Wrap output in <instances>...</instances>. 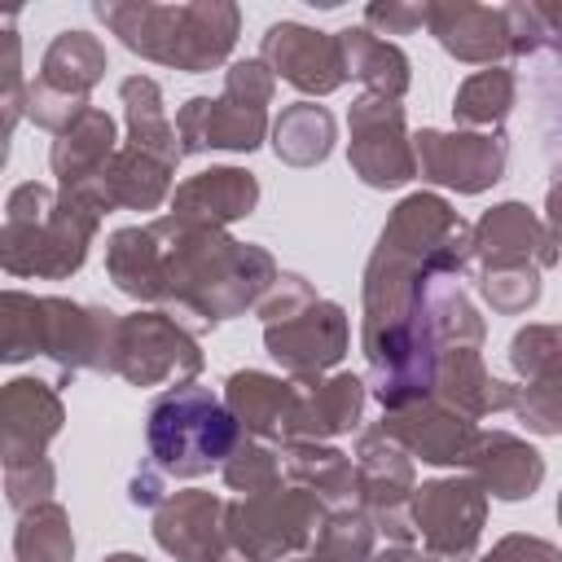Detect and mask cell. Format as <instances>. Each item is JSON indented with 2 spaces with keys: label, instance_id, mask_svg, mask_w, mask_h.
<instances>
[{
  "label": "cell",
  "instance_id": "6da1fadb",
  "mask_svg": "<svg viewBox=\"0 0 562 562\" xmlns=\"http://www.w3.org/2000/svg\"><path fill=\"white\" fill-rule=\"evenodd\" d=\"M430 272L404 250L378 241L360 285V351L373 373V400L382 413L408 408L435 395L439 342L426 316Z\"/></svg>",
  "mask_w": 562,
  "mask_h": 562
},
{
  "label": "cell",
  "instance_id": "7a4b0ae2",
  "mask_svg": "<svg viewBox=\"0 0 562 562\" xmlns=\"http://www.w3.org/2000/svg\"><path fill=\"white\" fill-rule=\"evenodd\" d=\"M154 228L167 259V303L202 316V325L246 316L281 277L263 246L237 241L224 228L184 224L176 215H158Z\"/></svg>",
  "mask_w": 562,
  "mask_h": 562
},
{
  "label": "cell",
  "instance_id": "3957f363",
  "mask_svg": "<svg viewBox=\"0 0 562 562\" xmlns=\"http://www.w3.org/2000/svg\"><path fill=\"white\" fill-rule=\"evenodd\" d=\"M97 22L119 35V44L145 61L206 75L228 61L241 13L228 0H189V4H154V0H97Z\"/></svg>",
  "mask_w": 562,
  "mask_h": 562
},
{
  "label": "cell",
  "instance_id": "277c9868",
  "mask_svg": "<svg viewBox=\"0 0 562 562\" xmlns=\"http://www.w3.org/2000/svg\"><path fill=\"white\" fill-rule=\"evenodd\" d=\"M101 228V211L48 189L40 180H26L4 202L0 224V268L9 277H44L66 281L83 268L88 246Z\"/></svg>",
  "mask_w": 562,
  "mask_h": 562
},
{
  "label": "cell",
  "instance_id": "5b68a950",
  "mask_svg": "<svg viewBox=\"0 0 562 562\" xmlns=\"http://www.w3.org/2000/svg\"><path fill=\"white\" fill-rule=\"evenodd\" d=\"M246 439L228 404L198 382L162 391L145 413V448L149 461L167 479H198L211 474L233 457V448Z\"/></svg>",
  "mask_w": 562,
  "mask_h": 562
},
{
  "label": "cell",
  "instance_id": "8992f818",
  "mask_svg": "<svg viewBox=\"0 0 562 562\" xmlns=\"http://www.w3.org/2000/svg\"><path fill=\"white\" fill-rule=\"evenodd\" d=\"M272 92H277V75L259 57L233 61L220 97H189L180 105V114H176L180 154L193 158L206 149H233V154L259 149L268 136Z\"/></svg>",
  "mask_w": 562,
  "mask_h": 562
},
{
  "label": "cell",
  "instance_id": "52a82bcc",
  "mask_svg": "<svg viewBox=\"0 0 562 562\" xmlns=\"http://www.w3.org/2000/svg\"><path fill=\"white\" fill-rule=\"evenodd\" d=\"M325 501L307 487H277L263 496L228 501V540L215 562H285L312 549Z\"/></svg>",
  "mask_w": 562,
  "mask_h": 562
},
{
  "label": "cell",
  "instance_id": "ba28073f",
  "mask_svg": "<svg viewBox=\"0 0 562 562\" xmlns=\"http://www.w3.org/2000/svg\"><path fill=\"white\" fill-rule=\"evenodd\" d=\"M105 75V44L88 31H61L40 57V75L26 97V119L44 132L70 127L88 110V92Z\"/></svg>",
  "mask_w": 562,
  "mask_h": 562
},
{
  "label": "cell",
  "instance_id": "9c48e42d",
  "mask_svg": "<svg viewBox=\"0 0 562 562\" xmlns=\"http://www.w3.org/2000/svg\"><path fill=\"white\" fill-rule=\"evenodd\" d=\"M378 241L404 250L430 277H461L474 263V224H465L448 198L426 189L395 202Z\"/></svg>",
  "mask_w": 562,
  "mask_h": 562
},
{
  "label": "cell",
  "instance_id": "30bf717a",
  "mask_svg": "<svg viewBox=\"0 0 562 562\" xmlns=\"http://www.w3.org/2000/svg\"><path fill=\"white\" fill-rule=\"evenodd\" d=\"M413 457L382 435V426H369L356 435V505L373 518L378 536L386 544H408L413 531Z\"/></svg>",
  "mask_w": 562,
  "mask_h": 562
},
{
  "label": "cell",
  "instance_id": "8fae6325",
  "mask_svg": "<svg viewBox=\"0 0 562 562\" xmlns=\"http://www.w3.org/2000/svg\"><path fill=\"white\" fill-rule=\"evenodd\" d=\"M123 316L101 303H75L61 294H40V356H48L66 378L114 373Z\"/></svg>",
  "mask_w": 562,
  "mask_h": 562
},
{
  "label": "cell",
  "instance_id": "7c38bea8",
  "mask_svg": "<svg viewBox=\"0 0 562 562\" xmlns=\"http://www.w3.org/2000/svg\"><path fill=\"white\" fill-rule=\"evenodd\" d=\"M206 356L198 338L171 312H132L119 329V364L114 373L140 391L149 386H184L202 373Z\"/></svg>",
  "mask_w": 562,
  "mask_h": 562
},
{
  "label": "cell",
  "instance_id": "4fadbf2b",
  "mask_svg": "<svg viewBox=\"0 0 562 562\" xmlns=\"http://www.w3.org/2000/svg\"><path fill=\"white\" fill-rule=\"evenodd\" d=\"M347 162L369 189H400L417 176V149L400 101L360 92L347 110Z\"/></svg>",
  "mask_w": 562,
  "mask_h": 562
},
{
  "label": "cell",
  "instance_id": "5bb4252c",
  "mask_svg": "<svg viewBox=\"0 0 562 562\" xmlns=\"http://www.w3.org/2000/svg\"><path fill=\"white\" fill-rule=\"evenodd\" d=\"M487 527V492L470 474L430 479L413 492V531L439 562H465Z\"/></svg>",
  "mask_w": 562,
  "mask_h": 562
},
{
  "label": "cell",
  "instance_id": "9a60e30c",
  "mask_svg": "<svg viewBox=\"0 0 562 562\" xmlns=\"http://www.w3.org/2000/svg\"><path fill=\"white\" fill-rule=\"evenodd\" d=\"M417 149V176L439 184V189H457L465 198L487 193L509 162V140L505 132H439V127H422L413 136Z\"/></svg>",
  "mask_w": 562,
  "mask_h": 562
},
{
  "label": "cell",
  "instance_id": "2e32d148",
  "mask_svg": "<svg viewBox=\"0 0 562 562\" xmlns=\"http://www.w3.org/2000/svg\"><path fill=\"white\" fill-rule=\"evenodd\" d=\"M347 342H351V321L342 312V303L334 299H312L303 303L294 316L277 321V325H263V347L268 356L285 369V378L294 382H307V378H325L342 356H347Z\"/></svg>",
  "mask_w": 562,
  "mask_h": 562
},
{
  "label": "cell",
  "instance_id": "e0dca14e",
  "mask_svg": "<svg viewBox=\"0 0 562 562\" xmlns=\"http://www.w3.org/2000/svg\"><path fill=\"white\" fill-rule=\"evenodd\" d=\"M259 61L277 79L299 88L303 97H329L347 83L338 31L329 35V31H316V26H303V22H272L263 31Z\"/></svg>",
  "mask_w": 562,
  "mask_h": 562
},
{
  "label": "cell",
  "instance_id": "ac0fdd59",
  "mask_svg": "<svg viewBox=\"0 0 562 562\" xmlns=\"http://www.w3.org/2000/svg\"><path fill=\"white\" fill-rule=\"evenodd\" d=\"M382 435H391L408 457H422L426 465H448V470H465L483 430L474 426V417L448 408L443 400H417L408 408H391L382 413Z\"/></svg>",
  "mask_w": 562,
  "mask_h": 562
},
{
  "label": "cell",
  "instance_id": "d6986e66",
  "mask_svg": "<svg viewBox=\"0 0 562 562\" xmlns=\"http://www.w3.org/2000/svg\"><path fill=\"white\" fill-rule=\"evenodd\" d=\"M119 154V132H114V119L101 110V105H88L70 127H61L53 136V149H48V167H53V180L61 193L97 206V184L105 176V167L114 162ZM101 211V206H97ZM105 215V211H101Z\"/></svg>",
  "mask_w": 562,
  "mask_h": 562
},
{
  "label": "cell",
  "instance_id": "ffe728a7",
  "mask_svg": "<svg viewBox=\"0 0 562 562\" xmlns=\"http://www.w3.org/2000/svg\"><path fill=\"white\" fill-rule=\"evenodd\" d=\"M562 246L553 241L549 224L527 202H496L474 224V263L479 268H553Z\"/></svg>",
  "mask_w": 562,
  "mask_h": 562
},
{
  "label": "cell",
  "instance_id": "44dd1931",
  "mask_svg": "<svg viewBox=\"0 0 562 562\" xmlns=\"http://www.w3.org/2000/svg\"><path fill=\"white\" fill-rule=\"evenodd\" d=\"M224 404L237 417V426L250 439L263 443H290L299 439V408H303V386L281 373L263 369H237L224 382Z\"/></svg>",
  "mask_w": 562,
  "mask_h": 562
},
{
  "label": "cell",
  "instance_id": "7402d4cb",
  "mask_svg": "<svg viewBox=\"0 0 562 562\" xmlns=\"http://www.w3.org/2000/svg\"><path fill=\"white\" fill-rule=\"evenodd\" d=\"M66 422L57 386L40 378H13L0 391V465L40 461Z\"/></svg>",
  "mask_w": 562,
  "mask_h": 562
},
{
  "label": "cell",
  "instance_id": "603a6c76",
  "mask_svg": "<svg viewBox=\"0 0 562 562\" xmlns=\"http://www.w3.org/2000/svg\"><path fill=\"white\" fill-rule=\"evenodd\" d=\"M426 31L439 40V48L470 66H501L514 57L505 4H474V0H430L426 4Z\"/></svg>",
  "mask_w": 562,
  "mask_h": 562
},
{
  "label": "cell",
  "instance_id": "cb8c5ba5",
  "mask_svg": "<svg viewBox=\"0 0 562 562\" xmlns=\"http://www.w3.org/2000/svg\"><path fill=\"white\" fill-rule=\"evenodd\" d=\"M154 540L176 562H215L228 540V501L215 492H176L154 509Z\"/></svg>",
  "mask_w": 562,
  "mask_h": 562
},
{
  "label": "cell",
  "instance_id": "d4e9b609",
  "mask_svg": "<svg viewBox=\"0 0 562 562\" xmlns=\"http://www.w3.org/2000/svg\"><path fill=\"white\" fill-rule=\"evenodd\" d=\"M259 206V180L246 167H206L189 180L176 184L171 211L184 224H206V228H228L246 220Z\"/></svg>",
  "mask_w": 562,
  "mask_h": 562
},
{
  "label": "cell",
  "instance_id": "484cf974",
  "mask_svg": "<svg viewBox=\"0 0 562 562\" xmlns=\"http://www.w3.org/2000/svg\"><path fill=\"white\" fill-rule=\"evenodd\" d=\"M514 395H518V386L492 378L479 347H443L439 351V360H435V400H443L448 408L479 422V417H492V413H509Z\"/></svg>",
  "mask_w": 562,
  "mask_h": 562
},
{
  "label": "cell",
  "instance_id": "4316f807",
  "mask_svg": "<svg viewBox=\"0 0 562 562\" xmlns=\"http://www.w3.org/2000/svg\"><path fill=\"white\" fill-rule=\"evenodd\" d=\"M465 470L496 501H527L544 483V457L527 439H518L509 430H483V439H479V448H474Z\"/></svg>",
  "mask_w": 562,
  "mask_h": 562
},
{
  "label": "cell",
  "instance_id": "83f0119b",
  "mask_svg": "<svg viewBox=\"0 0 562 562\" xmlns=\"http://www.w3.org/2000/svg\"><path fill=\"white\" fill-rule=\"evenodd\" d=\"M105 277L114 281L119 294H127L136 303H167V259H162V237H158L154 220L110 233Z\"/></svg>",
  "mask_w": 562,
  "mask_h": 562
},
{
  "label": "cell",
  "instance_id": "f1b7e54d",
  "mask_svg": "<svg viewBox=\"0 0 562 562\" xmlns=\"http://www.w3.org/2000/svg\"><path fill=\"white\" fill-rule=\"evenodd\" d=\"M171 176L176 167L154 158V154H140V149H119L114 162L105 167L101 184H97V206L110 215V211H158L176 189H171Z\"/></svg>",
  "mask_w": 562,
  "mask_h": 562
},
{
  "label": "cell",
  "instance_id": "f546056e",
  "mask_svg": "<svg viewBox=\"0 0 562 562\" xmlns=\"http://www.w3.org/2000/svg\"><path fill=\"white\" fill-rule=\"evenodd\" d=\"M303 386V408H299V439H338L347 430L360 426L364 413V395L369 386L356 373H325V378H307Z\"/></svg>",
  "mask_w": 562,
  "mask_h": 562
},
{
  "label": "cell",
  "instance_id": "4dcf8cb0",
  "mask_svg": "<svg viewBox=\"0 0 562 562\" xmlns=\"http://www.w3.org/2000/svg\"><path fill=\"white\" fill-rule=\"evenodd\" d=\"M338 44H342V66H347V79H360L364 92L373 97H391L400 101L413 83V61L400 44L373 35L364 22L360 26H342L338 31Z\"/></svg>",
  "mask_w": 562,
  "mask_h": 562
},
{
  "label": "cell",
  "instance_id": "1f68e13d",
  "mask_svg": "<svg viewBox=\"0 0 562 562\" xmlns=\"http://www.w3.org/2000/svg\"><path fill=\"white\" fill-rule=\"evenodd\" d=\"M119 101H123V123H127V149H140V154H154L162 162H180V136H176V123L167 119V105H162V88L149 79V75H127L119 83Z\"/></svg>",
  "mask_w": 562,
  "mask_h": 562
},
{
  "label": "cell",
  "instance_id": "d6a6232c",
  "mask_svg": "<svg viewBox=\"0 0 562 562\" xmlns=\"http://www.w3.org/2000/svg\"><path fill=\"white\" fill-rule=\"evenodd\" d=\"M281 465H285V479L294 487H307L321 501L342 505L347 496H356V461L329 443L290 439V443H281Z\"/></svg>",
  "mask_w": 562,
  "mask_h": 562
},
{
  "label": "cell",
  "instance_id": "836d02e7",
  "mask_svg": "<svg viewBox=\"0 0 562 562\" xmlns=\"http://www.w3.org/2000/svg\"><path fill=\"white\" fill-rule=\"evenodd\" d=\"M334 140H338V123L316 101H294L272 123V154L285 167H316V162H325Z\"/></svg>",
  "mask_w": 562,
  "mask_h": 562
},
{
  "label": "cell",
  "instance_id": "e575fe53",
  "mask_svg": "<svg viewBox=\"0 0 562 562\" xmlns=\"http://www.w3.org/2000/svg\"><path fill=\"white\" fill-rule=\"evenodd\" d=\"M514 92H518L514 70H505V66L474 70V75L457 88V97H452V119H457V127H465V132H501V123H505L509 110H514Z\"/></svg>",
  "mask_w": 562,
  "mask_h": 562
},
{
  "label": "cell",
  "instance_id": "d590c367",
  "mask_svg": "<svg viewBox=\"0 0 562 562\" xmlns=\"http://www.w3.org/2000/svg\"><path fill=\"white\" fill-rule=\"evenodd\" d=\"M426 316H430V334L443 347H483V316L470 303L461 277H430L426 285Z\"/></svg>",
  "mask_w": 562,
  "mask_h": 562
},
{
  "label": "cell",
  "instance_id": "8d00e7d4",
  "mask_svg": "<svg viewBox=\"0 0 562 562\" xmlns=\"http://www.w3.org/2000/svg\"><path fill=\"white\" fill-rule=\"evenodd\" d=\"M13 562H75L70 514L57 501L31 505L13 527Z\"/></svg>",
  "mask_w": 562,
  "mask_h": 562
},
{
  "label": "cell",
  "instance_id": "74e56055",
  "mask_svg": "<svg viewBox=\"0 0 562 562\" xmlns=\"http://www.w3.org/2000/svg\"><path fill=\"white\" fill-rule=\"evenodd\" d=\"M382 536L373 527V518L360 505H338L325 514L316 540H312V562H369L378 553Z\"/></svg>",
  "mask_w": 562,
  "mask_h": 562
},
{
  "label": "cell",
  "instance_id": "f35d334b",
  "mask_svg": "<svg viewBox=\"0 0 562 562\" xmlns=\"http://www.w3.org/2000/svg\"><path fill=\"white\" fill-rule=\"evenodd\" d=\"M505 360L522 382H562V325H522Z\"/></svg>",
  "mask_w": 562,
  "mask_h": 562
},
{
  "label": "cell",
  "instance_id": "ab89813d",
  "mask_svg": "<svg viewBox=\"0 0 562 562\" xmlns=\"http://www.w3.org/2000/svg\"><path fill=\"white\" fill-rule=\"evenodd\" d=\"M281 452H277V443H263V439H241L237 448H233V457L220 465V474H224V483H228V492H237V496H263V492H277L281 487Z\"/></svg>",
  "mask_w": 562,
  "mask_h": 562
},
{
  "label": "cell",
  "instance_id": "60d3db41",
  "mask_svg": "<svg viewBox=\"0 0 562 562\" xmlns=\"http://www.w3.org/2000/svg\"><path fill=\"white\" fill-rule=\"evenodd\" d=\"M479 294L496 316H522L540 303L544 281L540 268L514 263V268H479Z\"/></svg>",
  "mask_w": 562,
  "mask_h": 562
},
{
  "label": "cell",
  "instance_id": "b9f144b4",
  "mask_svg": "<svg viewBox=\"0 0 562 562\" xmlns=\"http://www.w3.org/2000/svg\"><path fill=\"white\" fill-rule=\"evenodd\" d=\"M40 356V294L4 290L0 294V360L18 364Z\"/></svg>",
  "mask_w": 562,
  "mask_h": 562
},
{
  "label": "cell",
  "instance_id": "7bdbcfd3",
  "mask_svg": "<svg viewBox=\"0 0 562 562\" xmlns=\"http://www.w3.org/2000/svg\"><path fill=\"white\" fill-rule=\"evenodd\" d=\"M509 413L531 435H562V382H522Z\"/></svg>",
  "mask_w": 562,
  "mask_h": 562
},
{
  "label": "cell",
  "instance_id": "ee69618b",
  "mask_svg": "<svg viewBox=\"0 0 562 562\" xmlns=\"http://www.w3.org/2000/svg\"><path fill=\"white\" fill-rule=\"evenodd\" d=\"M53 483H57V470H53L48 457L4 465V501H9V509H18V514L31 509V505L53 501Z\"/></svg>",
  "mask_w": 562,
  "mask_h": 562
},
{
  "label": "cell",
  "instance_id": "f6af8a7d",
  "mask_svg": "<svg viewBox=\"0 0 562 562\" xmlns=\"http://www.w3.org/2000/svg\"><path fill=\"white\" fill-rule=\"evenodd\" d=\"M4 92H0V105H4V140L13 136L18 119L26 114V97H31V83H22V40L13 31V18L4 22Z\"/></svg>",
  "mask_w": 562,
  "mask_h": 562
},
{
  "label": "cell",
  "instance_id": "bcb514c9",
  "mask_svg": "<svg viewBox=\"0 0 562 562\" xmlns=\"http://www.w3.org/2000/svg\"><path fill=\"white\" fill-rule=\"evenodd\" d=\"M364 26L373 35H413L417 26H426V4H413V0H373V4H364Z\"/></svg>",
  "mask_w": 562,
  "mask_h": 562
},
{
  "label": "cell",
  "instance_id": "7dc6e473",
  "mask_svg": "<svg viewBox=\"0 0 562 562\" xmlns=\"http://www.w3.org/2000/svg\"><path fill=\"white\" fill-rule=\"evenodd\" d=\"M479 562H562V549L540 540V536H527V531H514V536H501Z\"/></svg>",
  "mask_w": 562,
  "mask_h": 562
},
{
  "label": "cell",
  "instance_id": "c3c4849f",
  "mask_svg": "<svg viewBox=\"0 0 562 562\" xmlns=\"http://www.w3.org/2000/svg\"><path fill=\"white\" fill-rule=\"evenodd\" d=\"M127 501H132V505H145V509H149V505L158 509V505L167 501V474H162L154 461H145V465L132 474V483H127Z\"/></svg>",
  "mask_w": 562,
  "mask_h": 562
},
{
  "label": "cell",
  "instance_id": "681fc988",
  "mask_svg": "<svg viewBox=\"0 0 562 562\" xmlns=\"http://www.w3.org/2000/svg\"><path fill=\"white\" fill-rule=\"evenodd\" d=\"M540 22V48H553L562 57V0H531Z\"/></svg>",
  "mask_w": 562,
  "mask_h": 562
},
{
  "label": "cell",
  "instance_id": "f907efd6",
  "mask_svg": "<svg viewBox=\"0 0 562 562\" xmlns=\"http://www.w3.org/2000/svg\"><path fill=\"white\" fill-rule=\"evenodd\" d=\"M544 224H549L553 241L562 246V171L553 176V184H549V193H544Z\"/></svg>",
  "mask_w": 562,
  "mask_h": 562
},
{
  "label": "cell",
  "instance_id": "816d5d0a",
  "mask_svg": "<svg viewBox=\"0 0 562 562\" xmlns=\"http://www.w3.org/2000/svg\"><path fill=\"white\" fill-rule=\"evenodd\" d=\"M413 558H417V553H413V544H386V540H382V544H378V553H373L369 562H413Z\"/></svg>",
  "mask_w": 562,
  "mask_h": 562
},
{
  "label": "cell",
  "instance_id": "f5cc1de1",
  "mask_svg": "<svg viewBox=\"0 0 562 562\" xmlns=\"http://www.w3.org/2000/svg\"><path fill=\"white\" fill-rule=\"evenodd\" d=\"M105 562H145V558H140V553H110Z\"/></svg>",
  "mask_w": 562,
  "mask_h": 562
},
{
  "label": "cell",
  "instance_id": "db71d44e",
  "mask_svg": "<svg viewBox=\"0 0 562 562\" xmlns=\"http://www.w3.org/2000/svg\"><path fill=\"white\" fill-rule=\"evenodd\" d=\"M558 522H562V492H558Z\"/></svg>",
  "mask_w": 562,
  "mask_h": 562
},
{
  "label": "cell",
  "instance_id": "11a10c76",
  "mask_svg": "<svg viewBox=\"0 0 562 562\" xmlns=\"http://www.w3.org/2000/svg\"><path fill=\"white\" fill-rule=\"evenodd\" d=\"M285 562H312V558H285Z\"/></svg>",
  "mask_w": 562,
  "mask_h": 562
},
{
  "label": "cell",
  "instance_id": "9f6ffc18",
  "mask_svg": "<svg viewBox=\"0 0 562 562\" xmlns=\"http://www.w3.org/2000/svg\"><path fill=\"white\" fill-rule=\"evenodd\" d=\"M413 562H439V558H413Z\"/></svg>",
  "mask_w": 562,
  "mask_h": 562
}]
</instances>
